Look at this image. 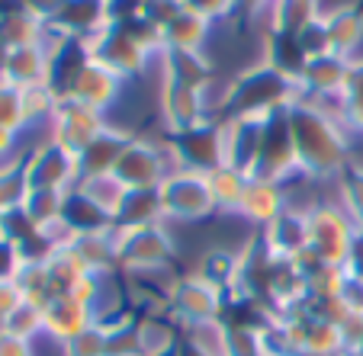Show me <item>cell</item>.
<instances>
[{"instance_id": "1", "label": "cell", "mask_w": 363, "mask_h": 356, "mask_svg": "<svg viewBox=\"0 0 363 356\" xmlns=\"http://www.w3.org/2000/svg\"><path fill=\"white\" fill-rule=\"evenodd\" d=\"M10 144H13V132L10 129H0V158L10 151Z\"/></svg>"}]
</instances>
